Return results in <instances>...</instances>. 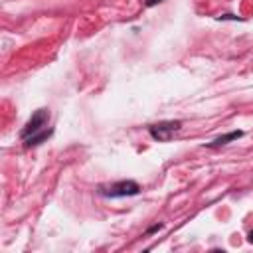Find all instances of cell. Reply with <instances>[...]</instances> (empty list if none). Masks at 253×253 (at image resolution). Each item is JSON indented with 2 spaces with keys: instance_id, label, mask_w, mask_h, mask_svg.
I'll return each instance as SVG.
<instances>
[{
  "instance_id": "cell-5",
  "label": "cell",
  "mask_w": 253,
  "mask_h": 253,
  "mask_svg": "<svg viewBox=\"0 0 253 253\" xmlns=\"http://www.w3.org/2000/svg\"><path fill=\"white\" fill-rule=\"evenodd\" d=\"M51 134V128H43V130H40V132H36V134H32V136H28V138H24L26 140V146L30 148V146H38V144H42L47 136Z\"/></svg>"
},
{
  "instance_id": "cell-2",
  "label": "cell",
  "mask_w": 253,
  "mask_h": 253,
  "mask_svg": "<svg viewBox=\"0 0 253 253\" xmlns=\"http://www.w3.org/2000/svg\"><path fill=\"white\" fill-rule=\"evenodd\" d=\"M182 128V123L180 121H162V123H156V125H150L148 126V132L154 140L158 142H164V140H170V136L174 132H178Z\"/></svg>"
},
{
  "instance_id": "cell-7",
  "label": "cell",
  "mask_w": 253,
  "mask_h": 253,
  "mask_svg": "<svg viewBox=\"0 0 253 253\" xmlns=\"http://www.w3.org/2000/svg\"><path fill=\"white\" fill-rule=\"evenodd\" d=\"M247 239H249V243H253V229L249 231V235H247Z\"/></svg>"
},
{
  "instance_id": "cell-6",
  "label": "cell",
  "mask_w": 253,
  "mask_h": 253,
  "mask_svg": "<svg viewBox=\"0 0 253 253\" xmlns=\"http://www.w3.org/2000/svg\"><path fill=\"white\" fill-rule=\"evenodd\" d=\"M162 0H146V6L148 8H152V6H156V4H160Z\"/></svg>"
},
{
  "instance_id": "cell-3",
  "label": "cell",
  "mask_w": 253,
  "mask_h": 253,
  "mask_svg": "<svg viewBox=\"0 0 253 253\" xmlns=\"http://www.w3.org/2000/svg\"><path fill=\"white\" fill-rule=\"evenodd\" d=\"M47 121H49V111H47V109H38V111L30 117V121L24 125V128H22V138H28V136H32V134L43 130V126L47 125Z\"/></svg>"
},
{
  "instance_id": "cell-4",
  "label": "cell",
  "mask_w": 253,
  "mask_h": 253,
  "mask_svg": "<svg viewBox=\"0 0 253 253\" xmlns=\"http://www.w3.org/2000/svg\"><path fill=\"white\" fill-rule=\"evenodd\" d=\"M241 136H243V130H231V132H225V134L213 138L211 142H208V148L223 146V144H227V142H231V140H237V138H241Z\"/></svg>"
},
{
  "instance_id": "cell-1",
  "label": "cell",
  "mask_w": 253,
  "mask_h": 253,
  "mask_svg": "<svg viewBox=\"0 0 253 253\" xmlns=\"http://www.w3.org/2000/svg\"><path fill=\"white\" fill-rule=\"evenodd\" d=\"M97 192L105 198H126V196H136L140 192V186L134 180H119L113 184H101Z\"/></svg>"
}]
</instances>
